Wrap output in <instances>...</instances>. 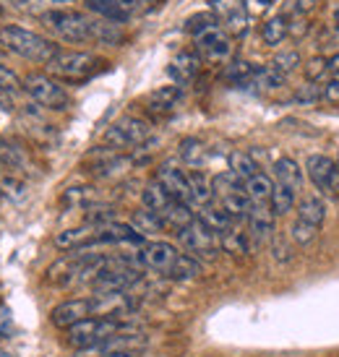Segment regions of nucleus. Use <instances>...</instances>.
<instances>
[{
  "label": "nucleus",
  "mask_w": 339,
  "mask_h": 357,
  "mask_svg": "<svg viewBox=\"0 0 339 357\" xmlns=\"http://www.w3.org/2000/svg\"><path fill=\"white\" fill-rule=\"evenodd\" d=\"M130 225H133V229L141 232L144 238L151 235V232H160V229L165 227V222H162L154 211H149V208H139V211L133 214V222H130Z\"/></svg>",
  "instance_id": "c756f323"
},
{
  "label": "nucleus",
  "mask_w": 339,
  "mask_h": 357,
  "mask_svg": "<svg viewBox=\"0 0 339 357\" xmlns=\"http://www.w3.org/2000/svg\"><path fill=\"white\" fill-rule=\"evenodd\" d=\"M63 204L70 206H91L94 204V188H68L63 196Z\"/></svg>",
  "instance_id": "4c0bfd02"
},
{
  "label": "nucleus",
  "mask_w": 339,
  "mask_h": 357,
  "mask_svg": "<svg viewBox=\"0 0 339 357\" xmlns=\"http://www.w3.org/2000/svg\"><path fill=\"white\" fill-rule=\"evenodd\" d=\"M306 31H308V24H306V19H300V16H298L292 24L287 21V34H292V37H303Z\"/></svg>",
  "instance_id": "c03bdc74"
},
{
  "label": "nucleus",
  "mask_w": 339,
  "mask_h": 357,
  "mask_svg": "<svg viewBox=\"0 0 339 357\" xmlns=\"http://www.w3.org/2000/svg\"><path fill=\"white\" fill-rule=\"evenodd\" d=\"M261 40L269 47H280L287 40V19L285 16H271L264 26H261Z\"/></svg>",
  "instance_id": "a878e982"
},
{
  "label": "nucleus",
  "mask_w": 339,
  "mask_h": 357,
  "mask_svg": "<svg viewBox=\"0 0 339 357\" xmlns=\"http://www.w3.org/2000/svg\"><path fill=\"white\" fill-rule=\"evenodd\" d=\"M154 180H157L175 201H183V204H188V206L193 208V204H190V183H188V172H186V169L175 167V165H162V167L157 169V178ZM193 211H196V208H193Z\"/></svg>",
  "instance_id": "2eb2a0df"
},
{
  "label": "nucleus",
  "mask_w": 339,
  "mask_h": 357,
  "mask_svg": "<svg viewBox=\"0 0 339 357\" xmlns=\"http://www.w3.org/2000/svg\"><path fill=\"white\" fill-rule=\"evenodd\" d=\"M201 271H204V264H201L199 258L188 256V253H180L178 261L167 271V279H172V282H190V279H199Z\"/></svg>",
  "instance_id": "b1692460"
},
{
  "label": "nucleus",
  "mask_w": 339,
  "mask_h": 357,
  "mask_svg": "<svg viewBox=\"0 0 339 357\" xmlns=\"http://www.w3.org/2000/svg\"><path fill=\"white\" fill-rule=\"evenodd\" d=\"M115 334H123V324H120L118 318L91 316L79 321V324H73L70 328H66V342L73 349H86L105 342V339L115 337Z\"/></svg>",
  "instance_id": "20e7f679"
},
{
  "label": "nucleus",
  "mask_w": 339,
  "mask_h": 357,
  "mask_svg": "<svg viewBox=\"0 0 339 357\" xmlns=\"http://www.w3.org/2000/svg\"><path fill=\"white\" fill-rule=\"evenodd\" d=\"M271 169H274V183H280V185L295 190V193L303 190V169H300V165L295 162V159L280 157L277 162H274V167Z\"/></svg>",
  "instance_id": "a211bd4d"
},
{
  "label": "nucleus",
  "mask_w": 339,
  "mask_h": 357,
  "mask_svg": "<svg viewBox=\"0 0 339 357\" xmlns=\"http://www.w3.org/2000/svg\"><path fill=\"white\" fill-rule=\"evenodd\" d=\"M295 211H298L300 222H308L313 227H321L326 222V204L319 196H306L295 204Z\"/></svg>",
  "instance_id": "4be33fe9"
},
{
  "label": "nucleus",
  "mask_w": 339,
  "mask_h": 357,
  "mask_svg": "<svg viewBox=\"0 0 339 357\" xmlns=\"http://www.w3.org/2000/svg\"><path fill=\"white\" fill-rule=\"evenodd\" d=\"M45 29L52 31L60 42L68 45H86L94 42V31H97V21L100 16H89L73 8H50L40 16Z\"/></svg>",
  "instance_id": "f257e3e1"
},
{
  "label": "nucleus",
  "mask_w": 339,
  "mask_h": 357,
  "mask_svg": "<svg viewBox=\"0 0 339 357\" xmlns=\"http://www.w3.org/2000/svg\"><path fill=\"white\" fill-rule=\"evenodd\" d=\"M180 250L167 243V240H151L144 248H139V261L144 268L149 271H157L162 277H167V271L172 268V264L178 261Z\"/></svg>",
  "instance_id": "f8f14e48"
},
{
  "label": "nucleus",
  "mask_w": 339,
  "mask_h": 357,
  "mask_svg": "<svg viewBox=\"0 0 339 357\" xmlns=\"http://www.w3.org/2000/svg\"><path fill=\"white\" fill-rule=\"evenodd\" d=\"M295 100L308 102V105H313V102H321V86H319V84H306V86H300L298 94H295Z\"/></svg>",
  "instance_id": "ea45409f"
},
{
  "label": "nucleus",
  "mask_w": 339,
  "mask_h": 357,
  "mask_svg": "<svg viewBox=\"0 0 339 357\" xmlns=\"http://www.w3.org/2000/svg\"><path fill=\"white\" fill-rule=\"evenodd\" d=\"M0 47L24 60L42 63V66H47L52 55L60 50L55 42H50L47 37L37 34V31L24 29L19 24H0Z\"/></svg>",
  "instance_id": "f03ea898"
},
{
  "label": "nucleus",
  "mask_w": 339,
  "mask_h": 357,
  "mask_svg": "<svg viewBox=\"0 0 339 357\" xmlns=\"http://www.w3.org/2000/svg\"><path fill=\"white\" fill-rule=\"evenodd\" d=\"M321 100L329 105H339V76H331L324 86H321Z\"/></svg>",
  "instance_id": "58836bf2"
},
{
  "label": "nucleus",
  "mask_w": 339,
  "mask_h": 357,
  "mask_svg": "<svg viewBox=\"0 0 339 357\" xmlns=\"http://www.w3.org/2000/svg\"><path fill=\"white\" fill-rule=\"evenodd\" d=\"M295 204H298V193L280 185V183H274V190H271V211H274V217H285L287 211L295 208Z\"/></svg>",
  "instance_id": "cd10ccee"
},
{
  "label": "nucleus",
  "mask_w": 339,
  "mask_h": 357,
  "mask_svg": "<svg viewBox=\"0 0 339 357\" xmlns=\"http://www.w3.org/2000/svg\"><path fill=\"white\" fill-rule=\"evenodd\" d=\"M214 190V204H220L235 222H246L248 217V196H246V183L238 180L232 172H220L211 178Z\"/></svg>",
  "instance_id": "39448f33"
},
{
  "label": "nucleus",
  "mask_w": 339,
  "mask_h": 357,
  "mask_svg": "<svg viewBox=\"0 0 339 357\" xmlns=\"http://www.w3.org/2000/svg\"><path fill=\"white\" fill-rule=\"evenodd\" d=\"M13 165H19V154L0 141V167H13Z\"/></svg>",
  "instance_id": "a19ab883"
},
{
  "label": "nucleus",
  "mask_w": 339,
  "mask_h": 357,
  "mask_svg": "<svg viewBox=\"0 0 339 357\" xmlns=\"http://www.w3.org/2000/svg\"><path fill=\"white\" fill-rule=\"evenodd\" d=\"M180 100H183V89L180 86H175V84L172 86H160V89L151 91L149 97H146V107L154 115H167V112L178 107Z\"/></svg>",
  "instance_id": "f3484780"
},
{
  "label": "nucleus",
  "mask_w": 339,
  "mask_h": 357,
  "mask_svg": "<svg viewBox=\"0 0 339 357\" xmlns=\"http://www.w3.org/2000/svg\"><path fill=\"white\" fill-rule=\"evenodd\" d=\"M10 324H13V318H10V310L6 305H0V337H8V334H10Z\"/></svg>",
  "instance_id": "37998d69"
},
{
  "label": "nucleus",
  "mask_w": 339,
  "mask_h": 357,
  "mask_svg": "<svg viewBox=\"0 0 339 357\" xmlns=\"http://www.w3.org/2000/svg\"><path fill=\"white\" fill-rule=\"evenodd\" d=\"M178 154L180 159L188 165V167H199L201 162L206 159V146H204V141L199 139H183L180 141V146H178Z\"/></svg>",
  "instance_id": "c85d7f7f"
},
{
  "label": "nucleus",
  "mask_w": 339,
  "mask_h": 357,
  "mask_svg": "<svg viewBox=\"0 0 339 357\" xmlns=\"http://www.w3.org/2000/svg\"><path fill=\"white\" fill-rule=\"evenodd\" d=\"M271 190H274V180L266 172H259L250 180H246L248 206H266V204H271Z\"/></svg>",
  "instance_id": "aec40b11"
},
{
  "label": "nucleus",
  "mask_w": 339,
  "mask_h": 357,
  "mask_svg": "<svg viewBox=\"0 0 339 357\" xmlns=\"http://www.w3.org/2000/svg\"><path fill=\"white\" fill-rule=\"evenodd\" d=\"M209 10L217 16L222 24V29L227 31L229 37H243L248 34V8L246 0H209Z\"/></svg>",
  "instance_id": "9d476101"
},
{
  "label": "nucleus",
  "mask_w": 339,
  "mask_h": 357,
  "mask_svg": "<svg viewBox=\"0 0 339 357\" xmlns=\"http://www.w3.org/2000/svg\"><path fill=\"white\" fill-rule=\"evenodd\" d=\"M334 162H337V169H339V157H337V159H334Z\"/></svg>",
  "instance_id": "3c124183"
},
{
  "label": "nucleus",
  "mask_w": 339,
  "mask_h": 357,
  "mask_svg": "<svg viewBox=\"0 0 339 357\" xmlns=\"http://www.w3.org/2000/svg\"><path fill=\"white\" fill-rule=\"evenodd\" d=\"M225 76H227L232 84H246V81H253L256 76V66H250L248 60H232L225 70Z\"/></svg>",
  "instance_id": "473e14b6"
},
{
  "label": "nucleus",
  "mask_w": 339,
  "mask_h": 357,
  "mask_svg": "<svg viewBox=\"0 0 339 357\" xmlns=\"http://www.w3.org/2000/svg\"><path fill=\"white\" fill-rule=\"evenodd\" d=\"M329 76H339V52L329 58Z\"/></svg>",
  "instance_id": "49530a36"
},
{
  "label": "nucleus",
  "mask_w": 339,
  "mask_h": 357,
  "mask_svg": "<svg viewBox=\"0 0 339 357\" xmlns=\"http://www.w3.org/2000/svg\"><path fill=\"white\" fill-rule=\"evenodd\" d=\"M196 219H201L206 227L214 232V235H225V232H229V229L235 227V225H240V222H235V219L229 217L227 211L220 206V204H209V206H201L199 214H196Z\"/></svg>",
  "instance_id": "6ab92c4d"
},
{
  "label": "nucleus",
  "mask_w": 339,
  "mask_h": 357,
  "mask_svg": "<svg viewBox=\"0 0 339 357\" xmlns=\"http://www.w3.org/2000/svg\"><path fill=\"white\" fill-rule=\"evenodd\" d=\"M220 248L229 256H246L248 253V232H243V229L235 225V227L220 235Z\"/></svg>",
  "instance_id": "bb28decb"
},
{
  "label": "nucleus",
  "mask_w": 339,
  "mask_h": 357,
  "mask_svg": "<svg viewBox=\"0 0 339 357\" xmlns=\"http://www.w3.org/2000/svg\"><path fill=\"white\" fill-rule=\"evenodd\" d=\"M227 162H229V172H232L238 180H243V183L261 172L259 165H256V159H253V154H248V151H232Z\"/></svg>",
  "instance_id": "393cba45"
},
{
  "label": "nucleus",
  "mask_w": 339,
  "mask_h": 357,
  "mask_svg": "<svg viewBox=\"0 0 339 357\" xmlns=\"http://www.w3.org/2000/svg\"><path fill=\"white\" fill-rule=\"evenodd\" d=\"M329 73V58H324V55H316V58H310L308 63H306V79L310 81V84H316V81H321L324 76Z\"/></svg>",
  "instance_id": "e433bc0d"
},
{
  "label": "nucleus",
  "mask_w": 339,
  "mask_h": 357,
  "mask_svg": "<svg viewBox=\"0 0 339 357\" xmlns=\"http://www.w3.org/2000/svg\"><path fill=\"white\" fill-rule=\"evenodd\" d=\"M313 3H316V0H298L295 10H298V13H303V10H310V8H313Z\"/></svg>",
  "instance_id": "de8ad7c7"
},
{
  "label": "nucleus",
  "mask_w": 339,
  "mask_h": 357,
  "mask_svg": "<svg viewBox=\"0 0 339 357\" xmlns=\"http://www.w3.org/2000/svg\"><path fill=\"white\" fill-rule=\"evenodd\" d=\"M105 357H139V352H133V349H123V352H107Z\"/></svg>",
  "instance_id": "09e8293b"
},
{
  "label": "nucleus",
  "mask_w": 339,
  "mask_h": 357,
  "mask_svg": "<svg viewBox=\"0 0 339 357\" xmlns=\"http://www.w3.org/2000/svg\"><path fill=\"white\" fill-rule=\"evenodd\" d=\"M306 169H308L310 183H313L324 196L339 199V169L334 159L324 157V154H310L308 162H306Z\"/></svg>",
  "instance_id": "9b49d317"
},
{
  "label": "nucleus",
  "mask_w": 339,
  "mask_h": 357,
  "mask_svg": "<svg viewBox=\"0 0 339 357\" xmlns=\"http://www.w3.org/2000/svg\"><path fill=\"white\" fill-rule=\"evenodd\" d=\"M16 8H34V6H55V3H76V0H10Z\"/></svg>",
  "instance_id": "79ce46f5"
},
{
  "label": "nucleus",
  "mask_w": 339,
  "mask_h": 357,
  "mask_svg": "<svg viewBox=\"0 0 339 357\" xmlns=\"http://www.w3.org/2000/svg\"><path fill=\"white\" fill-rule=\"evenodd\" d=\"M199 68H201V58L196 52H180V55L172 58L167 73L175 79V86H186V84H190V81L199 76Z\"/></svg>",
  "instance_id": "dca6fc26"
},
{
  "label": "nucleus",
  "mask_w": 339,
  "mask_h": 357,
  "mask_svg": "<svg viewBox=\"0 0 339 357\" xmlns=\"http://www.w3.org/2000/svg\"><path fill=\"white\" fill-rule=\"evenodd\" d=\"M94 316V300L91 298H70V300H63L58 305L50 310V321L52 326L58 328H70L73 324H79L84 318H91Z\"/></svg>",
  "instance_id": "4468645a"
},
{
  "label": "nucleus",
  "mask_w": 339,
  "mask_h": 357,
  "mask_svg": "<svg viewBox=\"0 0 339 357\" xmlns=\"http://www.w3.org/2000/svg\"><path fill=\"white\" fill-rule=\"evenodd\" d=\"M21 89H24V86H21L19 73L0 63V94H8L10 97V94H19Z\"/></svg>",
  "instance_id": "f704fd0d"
},
{
  "label": "nucleus",
  "mask_w": 339,
  "mask_h": 357,
  "mask_svg": "<svg viewBox=\"0 0 339 357\" xmlns=\"http://www.w3.org/2000/svg\"><path fill=\"white\" fill-rule=\"evenodd\" d=\"M188 183H190V204L199 211L201 206L214 204V190H211V180H206L199 169H188Z\"/></svg>",
  "instance_id": "5701e85b"
},
{
  "label": "nucleus",
  "mask_w": 339,
  "mask_h": 357,
  "mask_svg": "<svg viewBox=\"0 0 339 357\" xmlns=\"http://www.w3.org/2000/svg\"><path fill=\"white\" fill-rule=\"evenodd\" d=\"M13 109V102H10L8 94H0V112H10Z\"/></svg>",
  "instance_id": "a18cd8bd"
},
{
  "label": "nucleus",
  "mask_w": 339,
  "mask_h": 357,
  "mask_svg": "<svg viewBox=\"0 0 339 357\" xmlns=\"http://www.w3.org/2000/svg\"><path fill=\"white\" fill-rule=\"evenodd\" d=\"M211 26H220V21H217V16H214L211 10H206V13H196V16H190V19L186 21V31H190L193 37H199L201 31L211 29Z\"/></svg>",
  "instance_id": "72a5a7b5"
},
{
  "label": "nucleus",
  "mask_w": 339,
  "mask_h": 357,
  "mask_svg": "<svg viewBox=\"0 0 339 357\" xmlns=\"http://www.w3.org/2000/svg\"><path fill=\"white\" fill-rule=\"evenodd\" d=\"M149 139H151V126L146 120L133 118V115L120 118L105 133V141L110 144L112 149H136V146H144Z\"/></svg>",
  "instance_id": "6e6552de"
},
{
  "label": "nucleus",
  "mask_w": 339,
  "mask_h": 357,
  "mask_svg": "<svg viewBox=\"0 0 339 357\" xmlns=\"http://www.w3.org/2000/svg\"><path fill=\"white\" fill-rule=\"evenodd\" d=\"M178 240H180V245L186 248V253L193 258H199L201 264H204V261H217L222 253L220 235H214L201 219H193L188 227L180 229Z\"/></svg>",
  "instance_id": "423d86ee"
},
{
  "label": "nucleus",
  "mask_w": 339,
  "mask_h": 357,
  "mask_svg": "<svg viewBox=\"0 0 339 357\" xmlns=\"http://www.w3.org/2000/svg\"><path fill=\"white\" fill-rule=\"evenodd\" d=\"M334 21H337V24H339V8L334 10Z\"/></svg>",
  "instance_id": "8fccbe9b"
},
{
  "label": "nucleus",
  "mask_w": 339,
  "mask_h": 357,
  "mask_svg": "<svg viewBox=\"0 0 339 357\" xmlns=\"http://www.w3.org/2000/svg\"><path fill=\"white\" fill-rule=\"evenodd\" d=\"M3 52H6V50H3V47H0V55H3Z\"/></svg>",
  "instance_id": "603ef678"
},
{
  "label": "nucleus",
  "mask_w": 339,
  "mask_h": 357,
  "mask_svg": "<svg viewBox=\"0 0 339 357\" xmlns=\"http://www.w3.org/2000/svg\"><path fill=\"white\" fill-rule=\"evenodd\" d=\"M287 76H282L280 70L274 68V66H264V68H256V76H253V84L259 86V89H280L282 84H285Z\"/></svg>",
  "instance_id": "2f4dec72"
},
{
  "label": "nucleus",
  "mask_w": 339,
  "mask_h": 357,
  "mask_svg": "<svg viewBox=\"0 0 339 357\" xmlns=\"http://www.w3.org/2000/svg\"><path fill=\"white\" fill-rule=\"evenodd\" d=\"M105 66V60L91 55L84 50H58L52 55V60L47 63V73L52 79L70 81V84H79V81L91 79L97 70Z\"/></svg>",
  "instance_id": "7ed1b4c3"
},
{
  "label": "nucleus",
  "mask_w": 339,
  "mask_h": 357,
  "mask_svg": "<svg viewBox=\"0 0 339 357\" xmlns=\"http://www.w3.org/2000/svg\"><path fill=\"white\" fill-rule=\"evenodd\" d=\"M271 66L280 70L282 76H289L292 70L300 66V52L298 50H282L277 52V58L271 60Z\"/></svg>",
  "instance_id": "c9c22d12"
},
{
  "label": "nucleus",
  "mask_w": 339,
  "mask_h": 357,
  "mask_svg": "<svg viewBox=\"0 0 339 357\" xmlns=\"http://www.w3.org/2000/svg\"><path fill=\"white\" fill-rule=\"evenodd\" d=\"M196 40V52L199 58L211 60V63H225V60L232 55V42H229V34L222 26H211V29L201 31Z\"/></svg>",
  "instance_id": "ddd939ff"
},
{
  "label": "nucleus",
  "mask_w": 339,
  "mask_h": 357,
  "mask_svg": "<svg viewBox=\"0 0 339 357\" xmlns=\"http://www.w3.org/2000/svg\"><path fill=\"white\" fill-rule=\"evenodd\" d=\"M86 6L94 16L107 21H115V24H126L133 16H141V13H149L154 8V0H86Z\"/></svg>",
  "instance_id": "1a4fd4ad"
},
{
  "label": "nucleus",
  "mask_w": 339,
  "mask_h": 357,
  "mask_svg": "<svg viewBox=\"0 0 339 357\" xmlns=\"http://www.w3.org/2000/svg\"><path fill=\"white\" fill-rule=\"evenodd\" d=\"M141 201H144V208L154 211L160 219L165 217V214H167V208L175 204V199L170 196L167 190L162 188L157 180H154V183H149V185L144 188V193H141Z\"/></svg>",
  "instance_id": "412c9836"
},
{
  "label": "nucleus",
  "mask_w": 339,
  "mask_h": 357,
  "mask_svg": "<svg viewBox=\"0 0 339 357\" xmlns=\"http://www.w3.org/2000/svg\"><path fill=\"white\" fill-rule=\"evenodd\" d=\"M21 86L45 109H66L70 105V94L52 79L50 73H29L21 79Z\"/></svg>",
  "instance_id": "0eeeda50"
},
{
  "label": "nucleus",
  "mask_w": 339,
  "mask_h": 357,
  "mask_svg": "<svg viewBox=\"0 0 339 357\" xmlns=\"http://www.w3.org/2000/svg\"><path fill=\"white\" fill-rule=\"evenodd\" d=\"M319 229L321 227H313V225H308V222L295 219V225H292V229H289V238H292V243L300 245V248H308V245H313L316 238H319Z\"/></svg>",
  "instance_id": "7c9ffc66"
}]
</instances>
